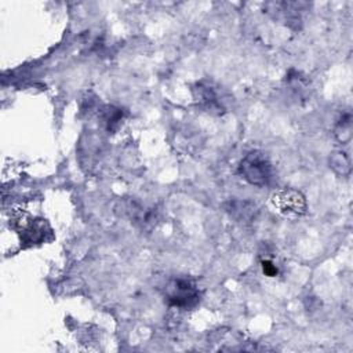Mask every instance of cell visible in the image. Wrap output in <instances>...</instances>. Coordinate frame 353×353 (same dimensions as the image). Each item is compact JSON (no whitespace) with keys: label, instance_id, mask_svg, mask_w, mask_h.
I'll return each mask as SVG.
<instances>
[{"label":"cell","instance_id":"obj_3","mask_svg":"<svg viewBox=\"0 0 353 353\" xmlns=\"http://www.w3.org/2000/svg\"><path fill=\"white\" fill-rule=\"evenodd\" d=\"M273 207L288 218H299L306 212L305 196L291 188H283L272 194Z\"/></svg>","mask_w":353,"mask_h":353},{"label":"cell","instance_id":"obj_4","mask_svg":"<svg viewBox=\"0 0 353 353\" xmlns=\"http://www.w3.org/2000/svg\"><path fill=\"white\" fill-rule=\"evenodd\" d=\"M101 119H102L103 124L106 125V128H108L110 132H113L114 130L119 128V125H120V123H121V120H123V112H121V109H119V108H114V106L108 105V106H105V108L102 109V112H101Z\"/></svg>","mask_w":353,"mask_h":353},{"label":"cell","instance_id":"obj_1","mask_svg":"<svg viewBox=\"0 0 353 353\" xmlns=\"http://www.w3.org/2000/svg\"><path fill=\"white\" fill-rule=\"evenodd\" d=\"M239 174L254 186H265L273 178V165L263 152L252 150L241 159Z\"/></svg>","mask_w":353,"mask_h":353},{"label":"cell","instance_id":"obj_5","mask_svg":"<svg viewBox=\"0 0 353 353\" xmlns=\"http://www.w3.org/2000/svg\"><path fill=\"white\" fill-rule=\"evenodd\" d=\"M262 270L269 277H274L277 274V272H279L277 268L270 261H262Z\"/></svg>","mask_w":353,"mask_h":353},{"label":"cell","instance_id":"obj_2","mask_svg":"<svg viewBox=\"0 0 353 353\" xmlns=\"http://www.w3.org/2000/svg\"><path fill=\"white\" fill-rule=\"evenodd\" d=\"M164 301L174 307L189 309L200 301V292L196 283L188 277L172 280L164 292Z\"/></svg>","mask_w":353,"mask_h":353}]
</instances>
